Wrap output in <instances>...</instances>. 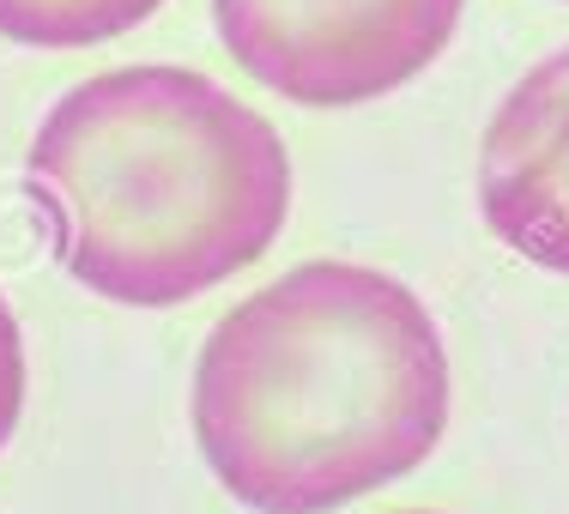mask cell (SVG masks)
Returning <instances> with one entry per match:
<instances>
[{"label": "cell", "mask_w": 569, "mask_h": 514, "mask_svg": "<svg viewBox=\"0 0 569 514\" xmlns=\"http://www.w3.org/2000/svg\"><path fill=\"white\" fill-rule=\"evenodd\" d=\"M31 194L73 285L176 309L249 273L291 219V158L261 110L194 67L79 79L31 140Z\"/></svg>", "instance_id": "2"}, {"label": "cell", "mask_w": 569, "mask_h": 514, "mask_svg": "<svg viewBox=\"0 0 569 514\" xmlns=\"http://www.w3.org/2000/svg\"><path fill=\"white\" fill-rule=\"evenodd\" d=\"M19 412H24V333L12 303L0 296V449L19 430Z\"/></svg>", "instance_id": "6"}, {"label": "cell", "mask_w": 569, "mask_h": 514, "mask_svg": "<svg viewBox=\"0 0 569 514\" xmlns=\"http://www.w3.org/2000/svg\"><path fill=\"white\" fill-rule=\"evenodd\" d=\"M467 0H212L224 56L303 110H358L412 85Z\"/></svg>", "instance_id": "3"}, {"label": "cell", "mask_w": 569, "mask_h": 514, "mask_svg": "<svg viewBox=\"0 0 569 514\" xmlns=\"http://www.w3.org/2000/svg\"><path fill=\"white\" fill-rule=\"evenodd\" d=\"M158 7L164 0H0V37L19 49H98Z\"/></svg>", "instance_id": "5"}, {"label": "cell", "mask_w": 569, "mask_h": 514, "mask_svg": "<svg viewBox=\"0 0 569 514\" xmlns=\"http://www.w3.org/2000/svg\"><path fill=\"white\" fill-rule=\"evenodd\" d=\"M479 219L539 273L569 279V43L503 91L479 140Z\"/></svg>", "instance_id": "4"}, {"label": "cell", "mask_w": 569, "mask_h": 514, "mask_svg": "<svg viewBox=\"0 0 569 514\" xmlns=\"http://www.w3.org/2000/svg\"><path fill=\"white\" fill-rule=\"evenodd\" d=\"M188 412L224 496L254 514H333L437 454L449 345L395 273L303 261L219 315Z\"/></svg>", "instance_id": "1"}]
</instances>
